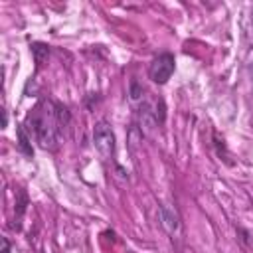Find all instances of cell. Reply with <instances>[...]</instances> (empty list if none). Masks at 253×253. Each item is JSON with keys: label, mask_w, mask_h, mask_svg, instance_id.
<instances>
[{"label": "cell", "mask_w": 253, "mask_h": 253, "mask_svg": "<svg viewBox=\"0 0 253 253\" xmlns=\"http://www.w3.org/2000/svg\"><path fill=\"white\" fill-rule=\"evenodd\" d=\"M16 136H18V150H20L24 156L32 158V156H34V148H32V136L28 134V130L24 128V125H18V128H16Z\"/></svg>", "instance_id": "8992f818"}, {"label": "cell", "mask_w": 253, "mask_h": 253, "mask_svg": "<svg viewBox=\"0 0 253 253\" xmlns=\"http://www.w3.org/2000/svg\"><path fill=\"white\" fill-rule=\"evenodd\" d=\"M166 119V107L162 99H142L138 107V128L140 132H152L154 128L162 126Z\"/></svg>", "instance_id": "7a4b0ae2"}, {"label": "cell", "mask_w": 253, "mask_h": 253, "mask_svg": "<svg viewBox=\"0 0 253 253\" xmlns=\"http://www.w3.org/2000/svg\"><path fill=\"white\" fill-rule=\"evenodd\" d=\"M251 81H253V63H251Z\"/></svg>", "instance_id": "8fae6325"}, {"label": "cell", "mask_w": 253, "mask_h": 253, "mask_svg": "<svg viewBox=\"0 0 253 253\" xmlns=\"http://www.w3.org/2000/svg\"><path fill=\"white\" fill-rule=\"evenodd\" d=\"M251 26H253V12H251Z\"/></svg>", "instance_id": "7c38bea8"}, {"label": "cell", "mask_w": 253, "mask_h": 253, "mask_svg": "<svg viewBox=\"0 0 253 253\" xmlns=\"http://www.w3.org/2000/svg\"><path fill=\"white\" fill-rule=\"evenodd\" d=\"M2 253H10V241H8V237H2Z\"/></svg>", "instance_id": "9c48e42d"}, {"label": "cell", "mask_w": 253, "mask_h": 253, "mask_svg": "<svg viewBox=\"0 0 253 253\" xmlns=\"http://www.w3.org/2000/svg\"><path fill=\"white\" fill-rule=\"evenodd\" d=\"M2 115H4V121H2V128H6V126H8V113H6V109L2 111Z\"/></svg>", "instance_id": "30bf717a"}, {"label": "cell", "mask_w": 253, "mask_h": 253, "mask_svg": "<svg viewBox=\"0 0 253 253\" xmlns=\"http://www.w3.org/2000/svg\"><path fill=\"white\" fill-rule=\"evenodd\" d=\"M174 69H176V59H174V55L168 53V51H164V53H158V55L150 61V65H148V77H150L152 83L164 85V83H168V79L172 77Z\"/></svg>", "instance_id": "277c9868"}, {"label": "cell", "mask_w": 253, "mask_h": 253, "mask_svg": "<svg viewBox=\"0 0 253 253\" xmlns=\"http://www.w3.org/2000/svg\"><path fill=\"white\" fill-rule=\"evenodd\" d=\"M158 215H160V223L166 229V233H170V235L178 233V229H180V215H178V211H176L174 206L162 204L158 208Z\"/></svg>", "instance_id": "5b68a950"}, {"label": "cell", "mask_w": 253, "mask_h": 253, "mask_svg": "<svg viewBox=\"0 0 253 253\" xmlns=\"http://www.w3.org/2000/svg\"><path fill=\"white\" fill-rule=\"evenodd\" d=\"M93 144H95V150L99 152V156L103 160H111L115 156L117 140H115V132H113V128L107 121L95 123V126H93Z\"/></svg>", "instance_id": "3957f363"}, {"label": "cell", "mask_w": 253, "mask_h": 253, "mask_svg": "<svg viewBox=\"0 0 253 253\" xmlns=\"http://www.w3.org/2000/svg\"><path fill=\"white\" fill-rule=\"evenodd\" d=\"M71 121L69 109L59 101H38V105L28 113L24 128L30 136L36 138L40 148L55 150L65 134V128Z\"/></svg>", "instance_id": "6da1fadb"}, {"label": "cell", "mask_w": 253, "mask_h": 253, "mask_svg": "<svg viewBox=\"0 0 253 253\" xmlns=\"http://www.w3.org/2000/svg\"><path fill=\"white\" fill-rule=\"evenodd\" d=\"M30 47H32V53H34V61H36V67H40V65H42L45 59H47V55H49V45L36 42V43H32Z\"/></svg>", "instance_id": "52a82bcc"}, {"label": "cell", "mask_w": 253, "mask_h": 253, "mask_svg": "<svg viewBox=\"0 0 253 253\" xmlns=\"http://www.w3.org/2000/svg\"><path fill=\"white\" fill-rule=\"evenodd\" d=\"M130 99L132 101H142L144 99V89L138 85V81H132L130 83Z\"/></svg>", "instance_id": "ba28073f"}]
</instances>
